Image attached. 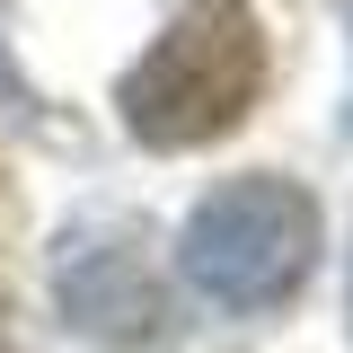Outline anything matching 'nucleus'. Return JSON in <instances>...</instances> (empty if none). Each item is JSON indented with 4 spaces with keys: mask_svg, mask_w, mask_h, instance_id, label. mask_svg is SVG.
<instances>
[{
    "mask_svg": "<svg viewBox=\"0 0 353 353\" xmlns=\"http://www.w3.org/2000/svg\"><path fill=\"white\" fill-rule=\"evenodd\" d=\"M265 88V27L248 0H185L150 53L115 80V115L141 150H203L248 124Z\"/></svg>",
    "mask_w": 353,
    "mask_h": 353,
    "instance_id": "obj_1",
    "label": "nucleus"
},
{
    "mask_svg": "<svg viewBox=\"0 0 353 353\" xmlns=\"http://www.w3.org/2000/svg\"><path fill=\"white\" fill-rule=\"evenodd\" d=\"M53 292L71 309V327H88V336H150V327H168V301L141 274L132 230H80V239H62Z\"/></svg>",
    "mask_w": 353,
    "mask_h": 353,
    "instance_id": "obj_3",
    "label": "nucleus"
},
{
    "mask_svg": "<svg viewBox=\"0 0 353 353\" xmlns=\"http://www.w3.org/2000/svg\"><path fill=\"white\" fill-rule=\"evenodd\" d=\"M309 265H318V203H309V185L274 168L212 185L176 230V274L230 318L283 309L309 283Z\"/></svg>",
    "mask_w": 353,
    "mask_h": 353,
    "instance_id": "obj_2",
    "label": "nucleus"
},
{
    "mask_svg": "<svg viewBox=\"0 0 353 353\" xmlns=\"http://www.w3.org/2000/svg\"><path fill=\"white\" fill-rule=\"evenodd\" d=\"M345 318H353V283H345Z\"/></svg>",
    "mask_w": 353,
    "mask_h": 353,
    "instance_id": "obj_5",
    "label": "nucleus"
},
{
    "mask_svg": "<svg viewBox=\"0 0 353 353\" xmlns=\"http://www.w3.org/2000/svg\"><path fill=\"white\" fill-rule=\"evenodd\" d=\"M0 106H27V88H18V71H9V53H0Z\"/></svg>",
    "mask_w": 353,
    "mask_h": 353,
    "instance_id": "obj_4",
    "label": "nucleus"
}]
</instances>
